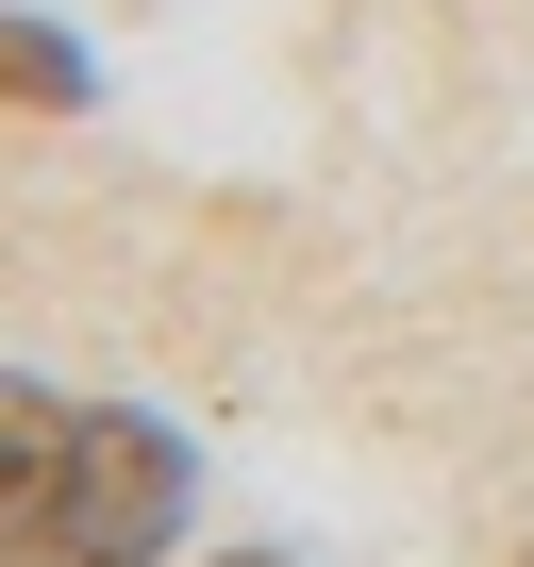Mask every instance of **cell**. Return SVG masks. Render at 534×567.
<instances>
[{"label": "cell", "mask_w": 534, "mask_h": 567, "mask_svg": "<svg viewBox=\"0 0 534 567\" xmlns=\"http://www.w3.org/2000/svg\"><path fill=\"white\" fill-rule=\"evenodd\" d=\"M234 567H285V550H234Z\"/></svg>", "instance_id": "4"}, {"label": "cell", "mask_w": 534, "mask_h": 567, "mask_svg": "<svg viewBox=\"0 0 534 567\" xmlns=\"http://www.w3.org/2000/svg\"><path fill=\"white\" fill-rule=\"evenodd\" d=\"M68 451H84V401L0 384V567H68Z\"/></svg>", "instance_id": "2"}, {"label": "cell", "mask_w": 534, "mask_h": 567, "mask_svg": "<svg viewBox=\"0 0 534 567\" xmlns=\"http://www.w3.org/2000/svg\"><path fill=\"white\" fill-rule=\"evenodd\" d=\"M0 101H34V117H84V51L51 18H0Z\"/></svg>", "instance_id": "3"}, {"label": "cell", "mask_w": 534, "mask_h": 567, "mask_svg": "<svg viewBox=\"0 0 534 567\" xmlns=\"http://www.w3.org/2000/svg\"><path fill=\"white\" fill-rule=\"evenodd\" d=\"M201 501V451L134 401H84V451H68V567H151Z\"/></svg>", "instance_id": "1"}]
</instances>
